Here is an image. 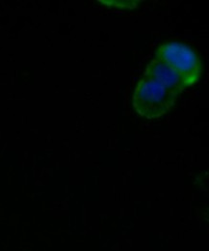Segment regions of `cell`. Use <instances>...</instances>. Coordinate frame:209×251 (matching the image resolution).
I'll use <instances>...</instances> for the list:
<instances>
[{
    "label": "cell",
    "mask_w": 209,
    "mask_h": 251,
    "mask_svg": "<svg viewBox=\"0 0 209 251\" xmlns=\"http://www.w3.org/2000/svg\"><path fill=\"white\" fill-rule=\"evenodd\" d=\"M144 76L153 79L167 89L179 95L185 88V84L179 74L166 63L154 58L148 64Z\"/></svg>",
    "instance_id": "cell-3"
},
{
    "label": "cell",
    "mask_w": 209,
    "mask_h": 251,
    "mask_svg": "<svg viewBox=\"0 0 209 251\" xmlns=\"http://www.w3.org/2000/svg\"><path fill=\"white\" fill-rule=\"evenodd\" d=\"M105 3H109V4H105V5H109L112 7H123V8H133L135 7V4L130 5V3H132L133 1H104Z\"/></svg>",
    "instance_id": "cell-4"
},
{
    "label": "cell",
    "mask_w": 209,
    "mask_h": 251,
    "mask_svg": "<svg viewBox=\"0 0 209 251\" xmlns=\"http://www.w3.org/2000/svg\"><path fill=\"white\" fill-rule=\"evenodd\" d=\"M179 95L158 82L144 76L141 78L132 94L133 109L140 116L154 120L158 119L174 107Z\"/></svg>",
    "instance_id": "cell-1"
},
{
    "label": "cell",
    "mask_w": 209,
    "mask_h": 251,
    "mask_svg": "<svg viewBox=\"0 0 209 251\" xmlns=\"http://www.w3.org/2000/svg\"><path fill=\"white\" fill-rule=\"evenodd\" d=\"M155 58L166 63L181 76L186 88L199 82L203 74V62L197 51L189 45L179 41L161 44Z\"/></svg>",
    "instance_id": "cell-2"
}]
</instances>
